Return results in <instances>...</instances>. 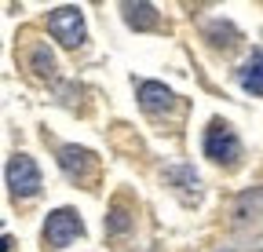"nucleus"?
<instances>
[{
    "mask_svg": "<svg viewBox=\"0 0 263 252\" xmlns=\"http://www.w3.org/2000/svg\"><path fill=\"white\" fill-rule=\"evenodd\" d=\"M33 66H37V73H51V70H55V59H51V51L37 48V51H33Z\"/></svg>",
    "mask_w": 263,
    "mask_h": 252,
    "instance_id": "obj_9",
    "label": "nucleus"
},
{
    "mask_svg": "<svg viewBox=\"0 0 263 252\" xmlns=\"http://www.w3.org/2000/svg\"><path fill=\"white\" fill-rule=\"evenodd\" d=\"M124 18H128V26H136V29L157 26V11H154V4H124Z\"/></svg>",
    "mask_w": 263,
    "mask_h": 252,
    "instance_id": "obj_8",
    "label": "nucleus"
},
{
    "mask_svg": "<svg viewBox=\"0 0 263 252\" xmlns=\"http://www.w3.org/2000/svg\"><path fill=\"white\" fill-rule=\"evenodd\" d=\"M59 165H62L66 176H70L73 183H81V186H91L95 176H99V161L84 146H62L59 150Z\"/></svg>",
    "mask_w": 263,
    "mask_h": 252,
    "instance_id": "obj_3",
    "label": "nucleus"
},
{
    "mask_svg": "<svg viewBox=\"0 0 263 252\" xmlns=\"http://www.w3.org/2000/svg\"><path fill=\"white\" fill-rule=\"evenodd\" d=\"M238 81L245 91H252V95H263V48L252 51L245 62H241V70H238Z\"/></svg>",
    "mask_w": 263,
    "mask_h": 252,
    "instance_id": "obj_7",
    "label": "nucleus"
},
{
    "mask_svg": "<svg viewBox=\"0 0 263 252\" xmlns=\"http://www.w3.org/2000/svg\"><path fill=\"white\" fill-rule=\"evenodd\" d=\"M139 106L157 117V113H164V110L176 106V95H172L164 84H157V81H143V84H139Z\"/></svg>",
    "mask_w": 263,
    "mask_h": 252,
    "instance_id": "obj_6",
    "label": "nucleus"
},
{
    "mask_svg": "<svg viewBox=\"0 0 263 252\" xmlns=\"http://www.w3.org/2000/svg\"><path fill=\"white\" fill-rule=\"evenodd\" d=\"M8 186H11L15 198H33L41 190V172H37V165H33V157L15 153L8 161Z\"/></svg>",
    "mask_w": 263,
    "mask_h": 252,
    "instance_id": "obj_4",
    "label": "nucleus"
},
{
    "mask_svg": "<svg viewBox=\"0 0 263 252\" xmlns=\"http://www.w3.org/2000/svg\"><path fill=\"white\" fill-rule=\"evenodd\" d=\"M256 252H263V245H259V248H256Z\"/></svg>",
    "mask_w": 263,
    "mask_h": 252,
    "instance_id": "obj_10",
    "label": "nucleus"
},
{
    "mask_svg": "<svg viewBox=\"0 0 263 252\" xmlns=\"http://www.w3.org/2000/svg\"><path fill=\"white\" fill-rule=\"evenodd\" d=\"M48 29H51V37L62 41L66 48H77L84 41V18L77 8H55L48 15Z\"/></svg>",
    "mask_w": 263,
    "mask_h": 252,
    "instance_id": "obj_5",
    "label": "nucleus"
},
{
    "mask_svg": "<svg viewBox=\"0 0 263 252\" xmlns=\"http://www.w3.org/2000/svg\"><path fill=\"white\" fill-rule=\"evenodd\" d=\"M205 153L212 157V161H219V165H234L241 157V143H238L234 128L223 124V121H212L209 132H205Z\"/></svg>",
    "mask_w": 263,
    "mask_h": 252,
    "instance_id": "obj_1",
    "label": "nucleus"
},
{
    "mask_svg": "<svg viewBox=\"0 0 263 252\" xmlns=\"http://www.w3.org/2000/svg\"><path fill=\"white\" fill-rule=\"evenodd\" d=\"M84 223H81V216L73 208H55L48 216V223H44V241L51 248H62V245H70L73 238H81Z\"/></svg>",
    "mask_w": 263,
    "mask_h": 252,
    "instance_id": "obj_2",
    "label": "nucleus"
}]
</instances>
